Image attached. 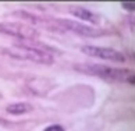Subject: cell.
<instances>
[{
  "label": "cell",
  "instance_id": "cell-1",
  "mask_svg": "<svg viewBox=\"0 0 135 131\" xmlns=\"http://www.w3.org/2000/svg\"><path fill=\"white\" fill-rule=\"evenodd\" d=\"M3 52L7 53L8 56L14 57V59L28 60V62L39 63V64H53L54 63V57L49 52L31 49V48L22 46V45H16V46L8 48L6 50H3Z\"/></svg>",
  "mask_w": 135,
  "mask_h": 131
},
{
  "label": "cell",
  "instance_id": "cell-2",
  "mask_svg": "<svg viewBox=\"0 0 135 131\" xmlns=\"http://www.w3.org/2000/svg\"><path fill=\"white\" fill-rule=\"evenodd\" d=\"M75 68L85 74L98 75V77H102L109 81H123L127 77V70H117L100 64H77Z\"/></svg>",
  "mask_w": 135,
  "mask_h": 131
},
{
  "label": "cell",
  "instance_id": "cell-3",
  "mask_svg": "<svg viewBox=\"0 0 135 131\" xmlns=\"http://www.w3.org/2000/svg\"><path fill=\"white\" fill-rule=\"evenodd\" d=\"M0 34L20 38L22 41H35L39 36V32L32 25L20 22H0Z\"/></svg>",
  "mask_w": 135,
  "mask_h": 131
},
{
  "label": "cell",
  "instance_id": "cell-4",
  "mask_svg": "<svg viewBox=\"0 0 135 131\" xmlns=\"http://www.w3.org/2000/svg\"><path fill=\"white\" fill-rule=\"evenodd\" d=\"M56 29H63V31H71L79 35H85V36H99L103 35L104 31H102L100 28H93V27H88V25L79 24L71 20H53Z\"/></svg>",
  "mask_w": 135,
  "mask_h": 131
},
{
  "label": "cell",
  "instance_id": "cell-5",
  "mask_svg": "<svg viewBox=\"0 0 135 131\" xmlns=\"http://www.w3.org/2000/svg\"><path fill=\"white\" fill-rule=\"evenodd\" d=\"M81 50L92 57H99L103 60H110V62H124V54L117 52L116 49L112 48H99V46H92V45H85L81 48Z\"/></svg>",
  "mask_w": 135,
  "mask_h": 131
},
{
  "label": "cell",
  "instance_id": "cell-6",
  "mask_svg": "<svg viewBox=\"0 0 135 131\" xmlns=\"http://www.w3.org/2000/svg\"><path fill=\"white\" fill-rule=\"evenodd\" d=\"M70 13H71L73 16L84 20V21H86V22H91V24H98L99 22V16H96L95 13L89 11V10L84 8V7H79V6L70 7Z\"/></svg>",
  "mask_w": 135,
  "mask_h": 131
},
{
  "label": "cell",
  "instance_id": "cell-7",
  "mask_svg": "<svg viewBox=\"0 0 135 131\" xmlns=\"http://www.w3.org/2000/svg\"><path fill=\"white\" fill-rule=\"evenodd\" d=\"M6 110L11 114H24L31 110V106L28 103H11L6 107Z\"/></svg>",
  "mask_w": 135,
  "mask_h": 131
},
{
  "label": "cell",
  "instance_id": "cell-8",
  "mask_svg": "<svg viewBox=\"0 0 135 131\" xmlns=\"http://www.w3.org/2000/svg\"><path fill=\"white\" fill-rule=\"evenodd\" d=\"M45 131H64V128L61 125H50V127H47Z\"/></svg>",
  "mask_w": 135,
  "mask_h": 131
},
{
  "label": "cell",
  "instance_id": "cell-9",
  "mask_svg": "<svg viewBox=\"0 0 135 131\" xmlns=\"http://www.w3.org/2000/svg\"><path fill=\"white\" fill-rule=\"evenodd\" d=\"M132 4H134V3H132ZM132 4H131V6H128V3H123V6L126 7V8H129V10H134V6H132Z\"/></svg>",
  "mask_w": 135,
  "mask_h": 131
}]
</instances>
